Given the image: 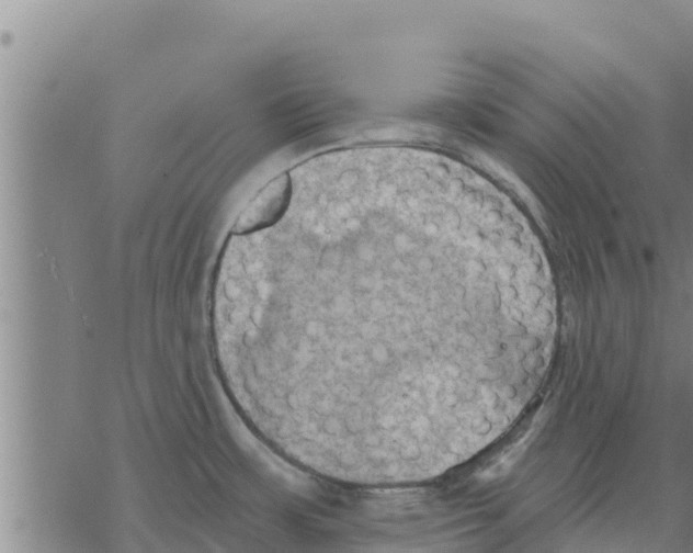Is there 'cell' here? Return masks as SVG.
Returning a JSON list of instances; mask_svg holds the SVG:
<instances>
[{
	"label": "cell",
	"instance_id": "obj_1",
	"mask_svg": "<svg viewBox=\"0 0 693 553\" xmlns=\"http://www.w3.org/2000/svg\"><path fill=\"white\" fill-rule=\"evenodd\" d=\"M547 287L526 225L462 162L418 151L326 176L224 260L227 374L255 430L299 467L422 484L519 410Z\"/></svg>",
	"mask_w": 693,
	"mask_h": 553
},
{
	"label": "cell",
	"instance_id": "obj_2",
	"mask_svg": "<svg viewBox=\"0 0 693 553\" xmlns=\"http://www.w3.org/2000/svg\"><path fill=\"white\" fill-rule=\"evenodd\" d=\"M292 193L289 173L270 181L238 217L234 234H246L274 225L284 214Z\"/></svg>",
	"mask_w": 693,
	"mask_h": 553
}]
</instances>
